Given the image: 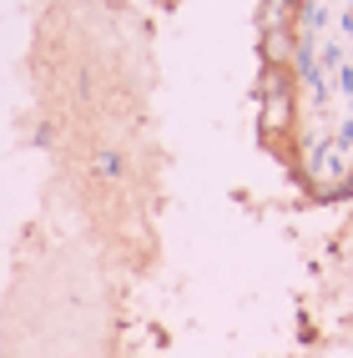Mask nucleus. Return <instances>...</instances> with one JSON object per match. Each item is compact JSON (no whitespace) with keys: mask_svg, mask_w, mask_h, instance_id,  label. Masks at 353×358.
I'll use <instances>...</instances> for the list:
<instances>
[{"mask_svg":"<svg viewBox=\"0 0 353 358\" xmlns=\"http://www.w3.org/2000/svg\"><path fill=\"white\" fill-rule=\"evenodd\" d=\"M257 127L268 141H288L298 127V91H278V96H257Z\"/></svg>","mask_w":353,"mask_h":358,"instance_id":"1","label":"nucleus"},{"mask_svg":"<svg viewBox=\"0 0 353 358\" xmlns=\"http://www.w3.org/2000/svg\"><path fill=\"white\" fill-rule=\"evenodd\" d=\"M257 51H263V66H293L298 31H257Z\"/></svg>","mask_w":353,"mask_h":358,"instance_id":"2","label":"nucleus"},{"mask_svg":"<svg viewBox=\"0 0 353 358\" xmlns=\"http://www.w3.org/2000/svg\"><path fill=\"white\" fill-rule=\"evenodd\" d=\"M298 10L282 6V0H257V31H293Z\"/></svg>","mask_w":353,"mask_h":358,"instance_id":"3","label":"nucleus"},{"mask_svg":"<svg viewBox=\"0 0 353 358\" xmlns=\"http://www.w3.org/2000/svg\"><path fill=\"white\" fill-rule=\"evenodd\" d=\"M278 91H298L293 66H263L257 71V96H278Z\"/></svg>","mask_w":353,"mask_h":358,"instance_id":"4","label":"nucleus"},{"mask_svg":"<svg viewBox=\"0 0 353 358\" xmlns=\"http://www.w3.org/2000/svg\"><path fill=\"white\" fill-rule=\"evenodd\" d=\"M122 166H127V162L116 157V152H101V157H96V172H101V177H122Z\"/></svg>","mask_w":353,"mask_h":358,"instance_id":"5","label":"nucleus"},{"mask_svg":"<svg viewBox=\"0 0 353 358\" xmlns=\"http://www.w3.org/2000/svg\"><path fill=\"white\" fill-rule=\"evenodd\" d=\"M282 6H293V10H298V6H303V0H282Z\"/></svg>","mask_w":353,"mask_h":358,"instance_id":"6","label":"nucleus"}]
</instances>
